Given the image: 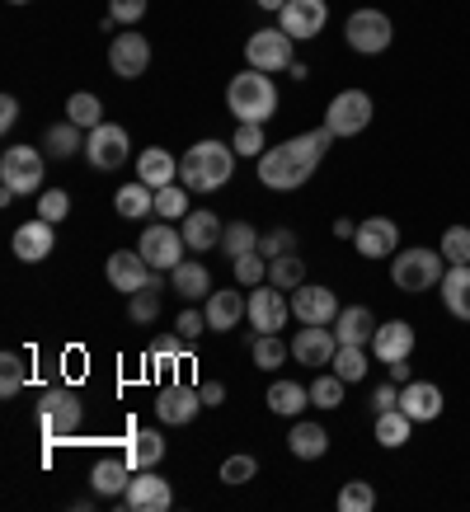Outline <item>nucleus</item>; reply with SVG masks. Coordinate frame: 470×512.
<instances>
[{
  "instance_id": "obj_43",
  "label": "nucleus",
  "mask_w": 470,
  "mask_h": 512,
  "mask_svg": "<svg viewBox=\"0 0 470 512\" xmlns=\"http://www.w3.org/2000/svg\"><path fill=\"white\" fill-rule=\"evenodd\" d=\"M231 268H235V282H240V287H259V282H268V259L259 254V249L231 259Z\"/></svg>"
},
{
  "instance_id": "obj_56",
  "label": "nucleus",
  "mask_w": 470,
  "mask_h": 512,
  "mask_svg": "<svg viewBox=\"0 0 470 512\" xmlns=\"http://www.w3.org/2000/svg\"><path fill=\"white\" fill-rule=\"evenodd\" d=\"M109 15L118 19V24H137V19L146 15V0H109Z\"/></svg>"
},
{
  "instance_id": "obj_28",
  "label": "nucleus",
  "mask_w": 470,
  "mask_h": 512,
  "mask_svg": "<svg viewBox=\"0 0 470 512\" xmlns=\"http://www.w3.org/2000/svg\"><path fill=\"white\" fill-rule=\"evenodd\" d=\"M113 212L123 221H146L151 212H156V188L151 184H123L118 193H113Z\"/></svg>"
},
{
  "instance_id": "obj_10",
  "label": "nucleus",
  "mask_w": 470,
  "mask_h": 512,
  "mask_svg": "<svg viewBox=\"0 0 470 512\" xmlns=\"http://www.w3.org/2000/svg\"><path fill=\"white\" fill-rule=\"evenodd\" d=\"M245 57H250L254 71H268V76H278V71H292V38L282 29H254V38L245 43Z\"/></svg>"
},
{
  "instance_id": "obj_53",
  "label": "nucleus",
  "mask_w": 470,
  "mask_h": 512,
  "mask_svg": "<svg viewBox=\"0 0 470 512\" xmlns=\"http://www.w3.org/2000/svg\"><path fill=\"white\" fill-rule=\"evenodd\" d=\"M203 329H207V311H193V306H188V311H179V320H174V339H198Z\"/></svg>"
},
{
  "instance_id": "obj_19",
  "label": "nucleus",
  "mask_w": 470,
  "mask_h": 512,
  "mask_svg": "<svg viewBox=\"0 0 470 512\" xmlns=\"http://www.w3.org/2000/svg\"><path fill=\"white\" fill-rule=\"evenodd\" d=\"M109 66H113V76H123V80L146 76V66H151V43H146L141 33H118L109 43Z\"/></svg>"
},
{
  "instance_id": "obj_60",
  "label": "nucleus",
  "mask_w": 470,
  "mask_h": 512,
  "mask_svg": "<svg viewBox=\"0 0 470 512\" xmlns=\"http://www.w3.org/2000/svg\"><path fill=\"white\" fill-rule=\"evenodd\" d=\"M334 235H339V240H353V235H358V221L339 217V221H334Z\"/></svg>"
},
{
  "instance_id": "obj_62",
  "label": "nucleus",
  "mask_w": 470,
  "mask_h": 512,
  "mask_svg": "<svg viewBox=\"0 0 470 512\" xmlns=\"http://www.w3.org/2000/svg\"><path fill=\"white\" fill-rule=\"evenodd\" d=\"M10 5H29V0H10Z\"/></svg>"
},
{
  "instance_id": "obj_6",
  "label": "nucleus",
  "mask_w": 470,
  "mask_h": 512,
  "mask_svg": "<svg viewBox=\"0 0 470 512\" xmlns=\"http://www.w3.org/2000/svg\"><path fill=\"white\" fill-rule=\"evenodd\" d=\"M38 423H43V437L57 447V442H71L85 423V409H80L76 390H47L38 400Z\"/></svg>"
},
{
  "instance_id": "obj_32",
  "label": "nucleus",
  "mask_w": 470,
  "mask_h": 512,
  "mask_svg": "<svg viewBox=\"0 0 470 512\" xmlns=\"http://www.w3.org/2000/svg\"><path fill=\"white\" fill-rule=\"evenodd\" d=\"M179 231H184V245L188 249H198V254H203V249L221 245V231H226V226L217 221V212H188Z\"/></svg>"
},
{
  "instance_id": "obj_45",
  "label": "nucleus",
  "mask_w": 470,
  "mask_h": 512,
  "mask_svg": "<svg viewBox=\"0 0 470 512\" xmlns=\"http://www.w3.org/2000/svg\"><path fill=\"white\" fill-rule=\"evenodd\" d=\"M376 508V489L367 480H348L339 489V512H372Z\"/></svg>"
},
{
  "instance_id": "obj_21",
  "label": "nucleus",
  "mask_w": 470,
  "mask_h": 512,
  "mask_svg": "<svg viewBox=\"0 0 470 512\" xmlns=\"http://www.w3.org/2000/svg\"><path fill=\"white\" fill-rule=\"evenodd\" d=\"M15 259L19 264H43L47 254H52V245H57V231H52V221L43 217H33L24 221V226H15Z\"/></svg>"
},
{
  "instance_id": "obj_59",
  "label": "nucleus",
  "mask_w": 470,
  "mask_h": 512,
  "mask_svg": "<svg viewBox=\"0 0 470 512\" xmlns=\"http://www.w3.org/2000/svg\"><path fill=\"white\" fill-rule=\"evenodd\" d=\"M386 372H391L395 386H405V376H409V357H400V362H386Z\"/></svg>"
},
{
  "instance_id": "obj_54",
  "label": "nucleus",
  "mask_w": 470,
  "mask_h": 512,
  "mask_svg": "<svg viewBox=\"0 0 470 512\" xmlns=\"http://www.w3.org/2000/svg\"><path fill=\"white\" fill-rule=\"evenodd\" d=\"M151 367H156L160 376H174V367H179V343H174V339L156 343V353H151Z\"/></svg>"
},
{
  "instance_id": "obj_42",
  "label": "nucleus",
  "mask_w": 470,
  "mask_h": 512,
  "mask_svg": "<svg viewBox=\"0 0 470 512\" xmlns=\"http://www.w3.org/2000/svg\"><path fill=\"white\" fill-rule=\"evenodd\" d=\"M250 353H254V367H264V372H278L282 362H287V343L278 339V334H259V339L250 343Z\"/></svg>"
},
{
  "instance_id": "obj_8",
  "label": "nucleus",
  "mask_w": 470,
  "mask_h": 512,
  "mask_svg": "<svg viewBox=\"0 0 470 512\" xmlns=\"http://www.w3.org/2000/svg\"><path fill=\"white\" fill-rule=\"evenodd\" d=\"M372 123V94L367 90H339L325 109V127L334 137H358Z\"/></svg>"
},
{
  "instance_id": "obj_40",
  "label": "nucleus",
  "mask_w": 470,
  "mask_h": 512,
  "mask_svg": "<svg viewBox=\"0 0 470 512\" xmlns=\"http://www.w3.org/2000/svg\"><path fill=\"white\" fill-rule=\"evenodd\" d=\"M268 282H273V287H282V292H297L301 282H306V264H301L297 254L268 259Z\"/></svg>"
},
{
  "instance_id": "obj_44",
  "label": "nucleus",
  "mask_w": 470,
  "mask_h": 512,
  "mask_svg": "<svg viewBox=\"0 0 470 512\" xmlns=\"http://www.w3.org/2000/svg\"><path fill=\"white\" fill-rule=\"evenodd\" d=\"M160 282L156 287H141V292H132V301H127V320H132V325H151V320H156L160 315Z\"/></svg>"
},
{
  "instance_id": "obj_47",
  "label": "nucleus",
  "mask_w": 470,
  "mask_h": 512,
  "mask_svg": "<svg viewBox=\"0 0 470 512\" xmlns=\"http://www.w3.org/2000/svg\"><path fill=\"white\" fill-rule=\"evenodd\" d=\"M259 254L264 259H282V254H297V231L292 226H273L259 235Z\"/></svg>"
},
{
  "instance_id": "obj_58",
  "label": "nucleus",
  "mask_w": 470,
  "mask_h": 512,
  "mask_svg": "<svg viewBox=\"0 0 470 512\" xmlns=\"http://www.w3.org/2000/svg\"><path fill=\"white\" fill-rule=\"evenodd\" d=\"M15 123H19V99H15V94H5V99H0V127L10 132Z\"/></svg>"
},
{
  "instance_id": "obj_27",
  "label": "nucleus",
  "mask_w": 470,
  "mask_h": 512,
  "mask_svg": "<svg viewBox=\"0 0 470 512\" xmlns=\"http://www.w3.org/2000/svg\"><path fill=\"white\" fill-rule=\"evenodd\" d=\"M137 179L141 184H151V188H165L179 179V160L165 151V146H146L137 156Z\"/></svg>"
},
{
  "instance_id": "obj_17",
  "label": "nucleus",
  "mask_w": 470,
  "mask_h": 512,
  "mask_svg": "<svg viewBox=\"0 0 470 512\" xmlns=\"http://www.w3.org/2000/svg\"><path fill=\"white\" fill-rule=\"evenodd\" d=\"M292 315H297L301 325H334V315H339V296L329 292V287L301 282L297 292H292Z\"/></svg>"
},
{
  "instance_id": "obj_61",
  "label": "nucleus",
  "mask_w": 470,
  "mask_h": 512,
  "mask_svg": "<svg viewBox=\"0 0 470 512\" xmlns=\"http://www.w3.org/2000/svg\"><path fill=\"white\" fill-rule=\"evenodd\" d=\"M254 5H259V10H268V15H278V10L287 5V0H254Z\"/></svg>"
},
{
  "instance_id": "obj_3",
  "label": "nucleus",
  "mask_w": 470,
  "mask_h": 512,
  "mask_svg": "<svg viewBox=\"0 0 470 512\" xmlns=\"http://www.w3.org/2000/svg\"><path fill=\"white\" fill-rule=\"evenodd\" d=\"M226 109L235 113V123H268L278 113V85L268 71H240L226 85Z\"/></svg>"
},
{
  "instance_id": "obj_18",
  "label": "nucleus",
  "mask_w": 470,
  "mask_h": 512,
  "mask_svg": "<svg viewBox=\"0 0 470 512\" xmlns=\"http://www.w3.org/2000/svg\"><path fill=\"white\" fill-rule=\"evenodd\" d=\"M334 353H339V339L329 325H301L292 334V357L301 367H325V362H334Z\"/></svg>"
},
{
  "instance_id": "obj_26",
  "label": "nucleus",
  "mask_w": 470,
  "mask_h": 512,
  "mask_svg": "<svg viewBox=\"0 0 470 512\" xmlns=\"http://www.w3.org/2000/svg\"><path fill=\"white\" fill-rule=\"evenodd\" d=\"M287 451H292L297 461H320L329 451V433L315 419H297L292 433H287Z\"/></svg>"
},
{
  "instance_id": "obj_31",
  "label": "nucleus",
  "mask_w": 470,
  "mask_h": 512,
  "mask_svg": "<svg viewBox=\"0 0 470 512\" xmlns=\"http://www.w3.org/2000/svg\"><path fill=\"white\" fill-rule=\"evenodd\" d=\"M132 475H137V470L127 466V461H99V466L90 470V489L99 498H123Z\"/></svg>"
},
{
  "instance_id": "obj_7",
  "label": "nucleus",
  "mask_w": 470,
  "mask_h": 512,
  "mask_svg": "<svg viewBox=\"0 0 470 512\" xmlns=\"http://www.w3.org/2000/svg\"><path fill=\"white\" fill-rule=\"evenodd\" d=\"M344 38L358 57H381L395 38V24H391V15H381V10H353L344 24Z\"/></svg>"
},
{
  "instance_id": "obj_55",
  "label": "nucleus",
  "mask_w": 470,
  "mask_h": 512,
  "mask_svg": "<svg viewBox=\"0 0 470 512\" xmlns=\"http://www.w3.org/2000/svg\"><path fill=\"white\" fill-rule=\"evenodd\" d=\"M391 409H400V386L386 381V386L372 390V414H391Z\"/></svg>"
},
{
  "instance_id": "obj_41",
  "label": "nucleus",
  "mask_w": 470,
  "mask_h": 512,
  "mask_svg": "<svg viewBox=\"0 0 470 512\" xmlns=\"http://www.w3.org/2000/svg\"><path fill=\"white\" fill-rule=\"evenodd\" d=\"M329 367L344 376L348 386H353V381H367V353H362L358 343H339V353H334V362H329Z\"/></svg>"
},
{
  "instance_id": "obj_12",
  "label": "nucleus",
  "mask_w": 470,
  "mask_h": 512,
  "mask_svg": "<svg viewBox=\"0 0 470 512\" xmlns=\"http://www.w3.org/2000/svg\"><path fill=\"white\" fill-rule=\"evenodd\" d=\"M141 259L156 268V273H174V268L184 264V231H174V226H146L141 231Z\"/></svg>"
},
{
  "instance_id": "obj_33",
  "label": "nucleus",
  "mask_w": 470,
  "mask_h": 512,
  "mask_svg": "<svg viewBox=\"0 0 470 512\" xmlns=\"http://www.w3.org/2000/svg\"><path fill=\"white\" fill-rule=\"evenodd\" d=\"M170 282H174V292H179V301H207L212 296V273H207L203 264H179L170 273Z\"/></svg>"
},
{
  "instance_id": "obj_51",
  "label": "nucleus",
  "mask_w": 470,
  "mask_h": 512,
  "mask_svg": "<svg viewBox=\"0 0 470 512\" xmlns=\"http://www.w3.org/2000/svg\"><path fill=\"white\" fill-rule=\"evenodd\" d=\"M442 259L447 264H470V226H447L442 231Z\"/></svg>"
},
{
  "instance_id": "obj_1",
  "label": "nucleus",
  "mask_w": 470,
  "mask_h": 512,
  "mask_svg": "<svg viewBox=\"0 0 470 512\" xmlns=\"http://www.w3.org/2000/svg\"><path fill=\"white\" fill-rule=\"evenodd\" d=\"M329 146H334V132H329V127H315V132L287 137L282 146H268L264 156H259V184L273 188V193H297L315 174V165L325 160Z\"/></svg>"
},
{
  "instance_id": "obj_14",
  "label": "nucleus",
  "mask_w": 470,
  "mask_h": 512,
  "mask_svg": "<svg viewBox=\"0 0 470 512\" xmlns=\"http://www.w3.org/2000/svg\"><path fill=\"white\" fill-rule=\"evenodd\" d=\"M156 414H160V423L184 428V423H193L203 414V395H198V386L170 381V386H160V395H156Z\"/></svg>"
},
{
  "instance_id": "obj_11",
  "label": "nucleus",
  "mask_w": 470,
  "mask_h": 512,
  "mask_svg": "<svg viewBox=\"0 0 470 512\" xmlns=\"http://www.w3.org/2000/svg\"><path fill=\"white\" fill-rule=\"evenodd\" d=\"M329 24V5L325 0H287L278 10V29L292 38V43H311L320 38V29Z\"/></svg>"
},
{
  "instance_id": "obj_9",
  "label": "nucleus",
  "mask_w": 470,
  "mask_h": 512,
  "mask_svg": "<svg viewBox=\"0 0 470 512\" xmlns=\"http://www.w3.org/2000/svg\"><path fill=\"white\" fill-rule=\"evenodd\" d=\"M287 315H292V301H287L282 287H273V282L250 287V311H245V320L254 325V334H282Z\"/></svg>"
},
{
  "instance_id": "obj_5",
  "label": "nucleus",
  "mask_w": 470,
  "mask_h": 512,
  "mask_svg": "<svg viewBox=\"0 0 470 512\" xmlns=\"http://www.w3.org/2000/svg\"><path fill=\"white\" fill-rule=\"evenodd\" d=\"M442 273H447V259H442V249H428V245H414L405 254H395L391 264V282L400 292H428V287H438Z\"/></svg>"
},
{
  "instance_id": "obj_13",
  "label": "nucleus",
  "mask_w": 470,
  "mask_h": 512,
  "mask_svg": "<svg viewBox=\"0 0 470 512\" xmlns=\"http://www.w3.org/2000/svg\"><path fill=\"white\" fill-rule=\"evenodd\" d=\"M127 151H132V141H127V127H118V123H99V127H90V137H85V160H90L94 170H118V165H127Z\"/></svg>"
},
{
  "instance_id": "obj_15",
  "label": "nucleus",
  "mask_w": 470,
  "mask_h": 512,
  "mask_svg": "<svg viewBox=\"0 0 470 512\" xmlns=\"http://www.w3.org/2000/svg\"><path fill=\"white\" fill-rule=\"evenodd\" d=\"M109 282L113 287H118V292H141V287H156V268L146 264V259H141V249H118V254H109Z\"/></svg>"
},
{
  "instance_id": "obj_20",
  "label": "nucleus",
  "mask_w": 470,
  "mask_h": 512,
  "mask_svg": "<svg viewBox=\"0 0 470 512\" xmlns=\"http://www.w3.org/2000/svg\"><path fill=\"white\" fill-rule=\"evenodd\" d=\"M123 503L132 512H165L174 503V489L160 480L156 470H137V475H132V484H127Z\"/></svg>"
},
{
  "instance_id": "obj_22",
  "label": "nucleus",
  "mask_w": 470,
  "mask_h": 512,
  "mask_svg": "<svg viewBox=\"0 0 470 512\" xmlns=\"http://www.w3.org/2000/svg\"><path fill=\"white\" fill-rule=\"evenodd\" d=\"M400 409H405L414 423L442 419V386H433V381H405V386H400Z\"/></svg>"
},
{
  "instance_id": "obj_35",
  "label": "nucleus",
  "mask_w": 470,
  "mask_h": 512,
  "mask_svg": "<svg viewBox=\"0 0 470 512\" xmlns=\"http://www.w3.org/2000/svg\"><path fill=\"white\" fill-rule=\"evenodd\" d=\"M43 151L52 160H71L76 156V151H85V141H80V127L71 123V118H66V123H52L43 132Z\"/></svg>"
},
{
  "instance_id": "obj_30",
  "label": "nucleus",
  "mask_w": 470,
  "mask_h": 512,
  "mask_svg": "<svg viewBox=\"0 0 470 512\" xmlns=\"http://www.w3.org/2000/svg\"><path fill=\"white\" fill-rule=\"evenodd\" d=\"M442 301L456 320H470V264H447L442 273Z\"/></svg>"
},
{
  "instance_id": "obj_24",
  "label": "nucleus",
  "mask_w": 470,
  "mask_h": 512,
  "mask_svg": "<svg viewBox=\"0 0 470 512\" xmlns=\"http://www.w3.org/2000/svg\"><path fill=\"white\" fill-rule=\"evenodd\" d=\"M414 353V325L405 320H386V325H376L372 334V357L376 362H400V357Z\"/></svg>"
},
{
  "instance_id": "obj_23",
  "label": "nucleus",
  "mask_w": 470,
  "mask_h": 512,
  "mask_svg": "<svg viewBox=\"0 0 470 512\" xmlns=\"http://www.w3.org/2000/svg\"><path fill=\"white\" fill-rule=\"evenodd\" d=\"M207 311V329H217V334H226V329H235L240 320H245V311H250V296L231 292V287H221V292H212L203 301Z\"/></svg>"
},
{
  "instance_id": "obj_52",
  "label": "nucleus",
  "mask_w": 470,
  "mask_h": 512,
  "mask_svg": "<svg viewBox=\"0 0 470 512\" xmlns=\"http://www.w3.org/2000/svg\"><path fill=\"white\" fill-rule=\"evenodd\" d=\"M24 381H29V372H24V357H19V353L0 357V395H5V400H10V395H19V390H24Z\"/></svg>"
},
{
  "instance_id": "obj_2",
  "label": "nucleus",
  "mask_w": 470,
  "mask_h": 512,
  "mask_svg": "<svg viewBox=\"0 0 470 512\" xmlns=\"http://www.w3.org/2000/svg\"><path fill=\"white\" fill-rule=\"evenodd\" d=\"M235 174V146L226 141H193L179 160V184L193 188V193H217L221 184H231Z\"/></svg>"
},
{
  "instance_id": "obj_16",
  "label": "nucleus",
  "mask_w": 470,
  "mask_h": 512,
  "mask_svg": "<svg viewBox=\"0 0 470 512\" xmlns=\"http://www.w3.org/2000/svg\"><path fill=\"white\" fill-rule=\"evenodd\" d=\"M353 245H358L362 259H395V249H400V226H395L391 217H367V221H358Z\"/></svg>"
},
{
  "instance_id": "obj_57",
  "label": "nucleus",
  "mask_w": 470,
  "mask_h": 512,
  "mask_svg": "<svg viewBox=\"0 0 470 512\" xmlns=\"http://www.w3.org/2000/svg\"><path fill=\"white\" fill-rule=\"evenodd\" d=\"M198 395H203V409H221V404H226V386H221V381H203Z\"/></svg>"
},
{
  "instance_id": "obj_50",
  "label": "nucleus",
  "mask_w": 470,
  "mask_h": 512,
  "mask_svg": "<svg viewBox=\"0 0 470 512\" xmlns=\"http://www.w3.org/2000/svg\"><path fill=\"white\" fill-rule=\"evenodd\" d=\"M344 376L334 372V376H320V381H315L311 386V404L315 409H339V404H344Z\"/></svg>"
},
{
  "instance_id": "obj_39",
  "label": "nucleus",
  "mask_w": 470,
  "mask_h": 512,
  "mask_svg": "<svg viewBox=\"0 0 470 512\" xmlns=\"http://www.w3.org/2000/svg\"><path fill=\"white\" fill-rule=\"evenodd\" d=\"M221 254L226 259H240V254H250V249H259V231H254L250 221H231L226 231H221Z\"/></svg>"
},
{
  "instance_id": "obj_29",
  "label": "nucleus",
  "mask_w": 470,
  "mask_h": 512,
  "mask_svg": "<svg viewBox=\"0 0 470 512\" xmlns=\"http://www.w3.org/2000/svg\"><path fill=\"white\" fill-rule=\"evenodd\" d=\"M376 334V315L367 311V306H344V311L334 315V339L339 343H372Z\"/></svg>"
},
{
  "instance_id": "obj_25",
  "label": "nucleus",
  "mask_w": 470,
  "mask_h": 512,
  "mask_svg": "<svg viewBox=\"0 0 470 512\" xmlns=\"http://www.w3.org/2000/svg\"><path fill=\"white\" fill-rule=\"evenodd\" d=\"M127 466L132 470H156L160 461H165V437L156 433V428H132V433H127Z\"/></svg>"
},
{
  "instance_id": "obj_4",
  "label": "nucleus",
  "mask_w": 470,
  "mask_h": 512,
  "mask_svg": "<svg viewBox=\"0 0 470 512\" xmlns=\"http://www.w3.org/2000/svg\"><path fill=\"white\" fill-rule=\"evenodd\" d=\"M43 174H47L43 146H5V156H0V202L43 188Z\"/></svg>"
},
{
  "instance_id": "obj_34",
  "label": "nucleus",
  "mask_w": 470,
  "mask_h": 512,
  "mask_svg": "<svg viewBox=\"0 0 470 512\" xmlns=\"http://www.w3.org/2000/svg\"><path fill=\"white\" fill-rule=\"evenodd\" d=\"M306 404H311V390L297 386V381H273V386H268V409H273V414H282V419L306 414Z\"/></svg>"
},
{
  "instance_id": "obj_46",
  "label": "nucleus",
  "mask_w": 470,
  "mask_h": 512,
  "mask_svg": "<svg viewBox=\"0 0 470 512\" xmlns=\"http://www.w3.org/2000/svg\"><path fill=\"white\" fill-rule=\"evenodd\" d=\"M254 475H259V461H254L250 451H235V456H226V461H221V484H250Z\"/></svg>"
},
{
  "instance_id": "obj_37",
  "label": "nucleus",
  "mask_w": 470,
  "mask_h": 512,
  "mask_svg": "<svg viewBox=\"0 0 470 512\" xmlns=\"http://www.w3.org/2000/svg\"><path fill=\"white\" fill-rule=\"evenodd\" d=\"M188 193H193V188H179V179L156 188V217L160 221H184L188 212H193V207H188Z\"/></svg>"
},
{
  "instance_id": "obj_38",
  "label": "nucleus",
  "mask_w": 470,
  "mask_h": 512,
  "mask_svg": "<svg viewBox=\"0 0 470 512\" xmlns=\"http://www.w3.org/2000/svg\"><path fill=\"white\" fill-rule=\"evenodd\" d=\"M66 118H71L76 127H85V132H90V127L104 123V104H99V99H94L90 90H76L71 99H66Z\"/></svg>"
},
{
  "instance_id": "obj_48",
  "label": "nucleus",
  "mask_w": 470,
  "mask_h": 512,
  "mask_svg": "<svg viewBox=\"0 0 470 512\" xmlns=\"http://www.w3.org/2000/svg\"><path fill=\"white\" fill-rule=\"evenodd\" d=\"M235 156H250V160H259L268 151V141H264V123H240L235 127Z\"/></svg>"
},
{
  "instance_id": "obj_49",
  "label": "nucleus",
  "mask_w": 470,
  "mask_h": 512,
  "mask_svg": "<svg viewBox=\"0 0 470 512\" xmlns=\"http://www.w3.org/2000/svg\"><path fill=\"white\" fill-rule=\"evenodd\" d=\"M38 217L52 221V226L66 221L71 217V193H66V188H43V193H38Z\"/></svg>"
},
{
  "instance_id": "obj_36",
  "label": "nucleus",
  "mask_w": 470,
  "mask_h": 512,
  "mask_svg": "<svg viewBox=\"0 0 470 512\" xmlns=\"http://www.w3.org/2000/svg\"><path fill=\"white\" fill-rule=\"evenodd\" d=\"M376 442H381V447H391V451H400L409 442V437H414V419H409L405 409H391V414H376Z\"/></svg>"
}]
</instances>
